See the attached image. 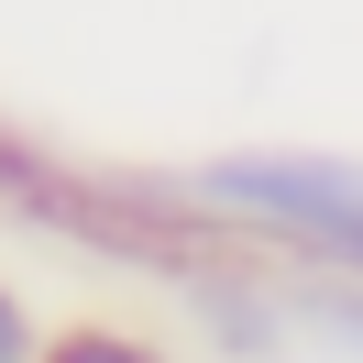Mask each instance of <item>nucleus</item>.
<instances>
[{"label": "nucleus", "mask_w": 363, "mask_h": 363, "mask_svg": "<svg viewBox=\"0 0 363 363\" xmlns=\"http://www.w3.org/2000/svg\"><path fill=\"white\" fill-rule=\"evenodd\" d=\"M209 199L253 209V220H286V231H308V242L363 253V165H330V155H231V165H209Z\"/></svg>", "instance_id": "nucleus-1"}, {"label": "nucleus", "mask_w": 363, "mask_h": 363, "mask_svg": "<svg viewBox=\"0 0 363 363\" xmlns=\"http://www.w3.org/2000/svg\"><path fill=\"white\" fill-rule=\"evenodd\" d=\"M11 352H23V319H11V308H0V363H11Z\"/></svg>", "instance_id": "nucleus-3"}, {"label": "nucleus", "mask_w": 363, "mask_h": 363, "mask_svg": "<svg viewBox=\"0 0 363 363\" xmlns=\"http://www.w3.org/2000/svg\"><path fill=\"white\" fill-rule=\"evenodd\" d=\"M55 363H143V352H133V341H67Z\"/></svg>", "instance_id": "nucleus-2"}]
</instances>
